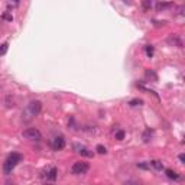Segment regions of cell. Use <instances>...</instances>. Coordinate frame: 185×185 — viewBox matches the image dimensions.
<instances>
[{
  "instance_id": "cell-1",
  "label": "cell",
  "mask_w": 185,
  "mask_h": 185,
  "mask_svg": "<svg viewBox=\"0 0 185 185\" xmlns=\"http://www.w3.org/2000/svg\"><path fill=\"white\" fill-rule=\"evenodd\" d=\"M22 159H23L22 155H19V153H10V155L7 156V159L5 161V165H3V171H5V174L6 175L12 174V171L15 169V166H16Z\"/></svg>"
},
{
  "instance_id": "cell-2",
  "label": "cell",
  "mask_w": 185,
  "mask_h": 185,
  "mask_svg": "<svg viewBox=\"0 0 185 185\" xmlns=\"http://www.w3.org/2000/svg\"><path fill=\"white\" fill-rule=\"evenodd\" d=\"M22 136L27 140H35V142H39L42 139V133L38 130V129H35V127H29L26 130L22 132Z\"/></svg>"
},
{
  "instance_id": "cell-3",
  "label": "cell",
  "mask_w": 185,
  "mask_h": 185,
  "mask_svg": "<svg viewBox=\"0 0 185 185\" xmlns=\"http://www.w3.org/2000/svg\"><path fill=\"white\" fill-rule=\"evenodd\" d=\"M90 165L87 162H75L71 166V174L72 175H84L88 172Z\"/></svg>"
},
{
  "instance_id": "cell-4",
  "label": "cell",
  "mask_w": 185,
  "mask_h": 185,
  "mask_svg": "<svg viewBox=\"0 0 185 185\" xmlns=\"http://www.w3.org/2000/svg\"><path fill=\"white\" fill-rule=\"evenodd\" d=\"M27 110H29V113L32 116H38L39 113H41V110H42V103H41L39 100H33V101L29 103Z\"/></svg>"
},
{
  "instance_id": "cell-5",
  "label": "cell",
  "mask_w": 185,
  "mask_h": 185,
  "mask_svg": "<svg viewBox=\"0 0 185 185\" xmlns=\"http://www.w3.org/2000/svg\"><path fill=\"white\" fill-rule=\"evenodd\" d=\"M51 146H52L54 151H61V149H64V147H65V139H64L62 136L54 137L52 142H51Z\"/></svg>"
},
{
  "instance_id": "cell-6",
  "label": "cell",
  "mask_w": 185,
  "mask_h": 185,
  "mask_svg": "<svg viewBox=\"0 0 185 185\" xmlns=\"http://www.w3.org/2000/svg\"><path fill=\"white\" fill-rule=\"evenodd\" d=\"M74 149H75L77 152L80 153V155H82V156H85V158H92V156H94V153H92V151L87 149V147H85V146H82V145H74Z\"/></svg>"
},
{
  "instance_id": "cell-7",
  "label": "cell",
  "mask_w": 185,
  "mask_h": 185,
  "mask_svg": "<svg viewBox=\"0 0 185 185\" xmlns=\"http://www.w3.org/2000/svg\"><path fill=\"white\" fill-rule=\"evenodd\" d=\"M166 42H168L171 46H178V48H182V41H181L180 36H178V35H175V33L169 35L168 39H166Z\"/></svg>"
},
{
  "instance_id": "cell-8",
  "label": "cell",
  "mask_w": 185,
  "mask_h": 185,
  "mask_svg": "<svg viewBox=\"0 0 185 185\" xmlns=\"http://www.w3.org/2000/svg\"><path fill=\"white\" fill-rule=\"evenodd\" d=\"M174 2H161L156 5V10L158 12H163L166 10V9H171V7H174Z\"/></svg>"
},
{
  "instance_id": "cell-9",
  "label": "cell",
  "mask_w": 185,
  "mask_h": 185,
  "mask_svg": "<svg viewBox=\"0 0 185 185\" xmlns=\"http://www.w3.org/2000/svg\"><path fill=\"white\" fill-rule=\"evenodd\" d=\"M145 77H146L147 80L153 81V82L158 81V75H156V72H155L153 70H146V71H145Z\"/></svg>"
},
{
  "instance_id": "cell-10",
  "label": "cell",
  "mask_w": 185,
  "mask_h": 185,
  "mask_svg": "<svg viewBox=\"0 0 185 185\" xmlns=\"http://www.w3.org/2000/svg\"><path fill=\"white\" fill-rule=\"evenodd\" d=\"M56 176H58V169H56V168H51V169L48 171L46 180H48V181H52V182H54V181L56 180Z\"/></svg>"
},
{
  "instance_id": "cell-11",
  "label": "cell",
  "mask_w": 185,
  "mask_h": 185,
  "mask_svg": "<svg viewBox=\"0 0 185 185\" xmlns=\"http://www.w3.org/2000/svg\"><path fill=\"white\" fill-rule=\"evenodd\" d=\"M165 174H166V176L169 180H180V175L176 174L175 171H172V169H165Z\"/></svg>"
},
{
  "instance_id": "cell-12",
  "label": "cell",
  "mask_w": 185,
  "mask_h": 185,
  "mask_svg": "<svg viewBox=\"0 0 185 185\" xmlns=\"http://www.w3.org/2000/svg\"><path fill=\"white\" fill-rule=\"evenodd\" d=\"M151 165H152V166H153L155 169H156V171H162V169H163V163H162V161H158V159L152 161V162H151Z\"/></svg>"
},
{
  "instance_id": "cell-13",
  "label": "cell",
  "mask_w": 185,
  "mask_h": 185,
  "mask_svg": "<svg viewBox=\"0 0 185 185\" xmlns=\"http://www.w3.org/2000/svg\"><path fill=\"white\" fill-rule=\"evenodd\" d=\"M152 135H153V132L151 130V129H146V130L143 132V136H142V137H143V140L147 143V142L152 139Z\"/></svg>"
},
{
  "instance_id": "cell-14",
  "label": "cell",
  "mask_w": 185,
  "mask_h": 185,
  "mask_svg": "<svg viewBox=\"0 0 185 185\" xmlns=\"http://www.w3.org/2000/svg\"><path fill=\"white\" fill-rule=\"evenodd\" d=\"M142 104H143L142 98H133V100L129 101V106H132V107H137V106H142Z\"/></svg>"
},
{
  "instance_id": "cell-15",
  "label": "cell",
  "mask_w": 185,
  "mask_h": 185,
  "mask_svg": "<svg viewBox=\"0 0 185 185\" xmlns=\"http://www.w3.org/2000/svg\"><path fill=\"white\" fill-rule=\"evenodd\" d=\"M142 7L145 10H149L152 7V0H142Z\"/></svg>"
},
{
  "instance_id": "cell-16",
  "label": "cell",
  "mask_w": 185,
  "mask_h": 185,
  "mask_svg": "<svg viewBox=\"0 0 185 185\" xmlns=\"http://www.w3.org/2000/svg\"><path fill=\"white\" fill-rule=\"evenodd\" d=\"M96 151H97V153H100V155H106V153H107V149H106V146H103V145H97Z\"/></svg>"
},
{
  "instance_id": "cell-17",
  "label": "cell",
  "mask_w": 185,
  "mask_h": 185,
  "mask_svg": "<svg viewBox=\"0 0 185 185\" xmlns=\"http://www.w3.org/2000/svg\"><path fill=\"white\" fill-rule=\"evenodd\" d=\"M6 106H7V107H13V106H15V98L10 97V96H7V97H6Z\"/></svg>"
},
{
  "instance_id": "cell-18",
  "label": "cell",
  "mask_w": 185,
  "mask_h": 185,
  "mask_svg": "<svg viewBox=\"0 0 185 185\" xmlns=\"http://www.w3.org/2000/svg\"><path fill=\"white\" fill-rule=\"evenodd\" d=\"M7 49H9V45H7V44H2V45H0V56H2V55H6Z\"/></svg>"
},
{
  "instance_id": "cell-19",
  "label": "cell",
  "mask_w": 185,
  "mask_h": 185,
  "mask_svg": "<svg viewBox=\"0 0 185 185\" xmlns=\"http://www.w3.org/2000/svg\"><path fill=\"white\" fill-rule=\"evenodd\" d=\"M146 55L149 56V58H152L153 56V46L152 45H147L146 46Z\"/></svg>"
},
{
  "instance_id": "cell-20",
  "label": "cell",
  "mask_w": 185,
  "mask_h": 185,
  "mask_svg": "<svg viewBox=\"0 0 185 185\" xmlns=\"http://www.w3.org/2000/svg\"><path fill=\"white\" fill-rule=\"evenodd\" d=\"M116 139H117V140H123V139H125V132L123 130L117 132V133H116Z\"/></svg>"
},
{
  "instance_id": "cell-21",
  "label": "cell",
  "mask_w": 185,
  "mask_h": 185,
  "mask_svg": "<svg viewBox=\"0 0 185 185\" xmlns=\"http://www.w3.org/2000/svg\"><path fill=\"white\" fill-rule=\"evenodd\" d=\"M137 166H139L140 169H149V168H151V165H149V163H145V162L137 163Z\"/></svg>"
},
{
  "instance_id": "cell-22",
  "label": "cell",
  "mask_w": 185,
  "mask_h": 185,
  "mask_svg": "<svg viewBox=\"0 0 185 185\" xmlns=\"http://www.w3.org/2000/svg\"><path fill=\"white\" fill-rule=\"evenodd\" d=\"M3 19H6V20H9V22H12V20H13V16H12V15H9V13H3Z\"/></svg>"
},
{
  "instance_id": "cell-23",
  "label": "cell",
  "mask_w": 185,
  "mask_h": 185,
  "mask_svg": "<svg viewBox=\"0 0 185 185\" xmlns=\"http://www.w3.org/2000/svg\"><path fill=\"white\" fill-rule=\"evenodd\" d=\"M176 13H178V15H180V16H184V6H180V7H178V9H176Z\"/></svg>"
},
{
  "instance_id": "cell-24",
  "label": "cell",
  "mask_w": 185,
  "mask_h": 185,
  "mask_svg": "<svg viewBox=\"0 0 185 185\" xmlns=\"http://www.w3.org/2000/svg\"><path fill=\"white\" fill-rule=\"evenodd\" d=\"M10 3H13L12 6H15V7H16V6L20 3V0H10Z\"/></svg>"
},
{
  "instance_id": "cell-25",
  "label": "cell",
  "mask_w": 185,
  "mask_h": 185,
  "mask_svg": "<svg viewBox=\"0 0 185 185\" xmlns=\"http://www.w3.org/2000/svg\"><path fill=\"white\" fill-rule=\"evenodd\" d=\"M178 158H180L181 162H185V155H184V153H181L180 156H178Z\"/></svg>"
},
{
  "instance_id": "cell-26",
  "label": "cell",
  "mask_w": 185,
  "mask_h": 185,
  "mask_svg": "<svg viewBox=\"0 0 185 185\" xmlns=\"http://www.w3.org/2000/svg\"><path fill=\"white\" fill-rule=\"evenodd\" d=\"M123 2H127V0H123Z\"/></svg>"
}]
</instances>
